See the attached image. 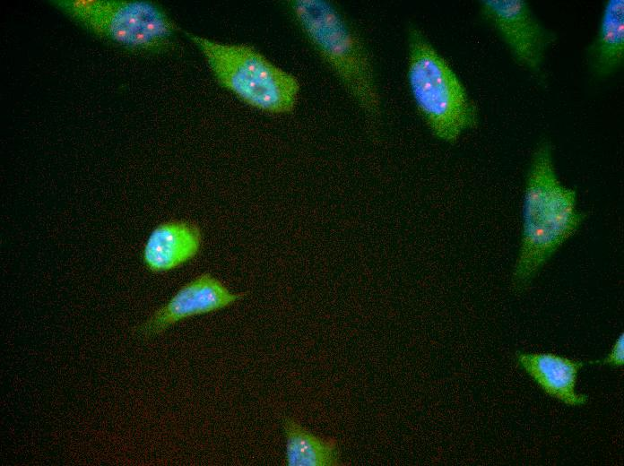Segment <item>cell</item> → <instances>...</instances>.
<instances>
[{
	"instance_id": "obj_1",
	"label": "cell",
	"mask_w": 624,
	"mask_h": 466,
	"mask_svg": "<svg viewBox=\"0 0 624 466\" xmlns=\"http://www.w3.org/2000/svg\"><path fill=\"white\" fill-rule=\"evenodd\" d=\"M576 191L559 179L553 162V146L541 140L527 172L523 228L512 274L514 289L521 293L540 270L581 228L586 213L577 208Z\"/></svg>"
},
{
	"instance_id": "obj_2",
	"label": "cell",
	"mask_w": 624,
	"mask_h": 466,
	"mask_svg": "<svg viewBox=\"0 0 624 466\" xmlns=\"http://www.w3.org/2000/svg\"><path fill=\"white\" fill-rule=\"evenodd\" d=\"M407 77L416 107L436 137L455 142L478 125V109L462 82L415 27L409 30Z\"/></svg>"
},
{
	"instance_id": "obj_3",
	"label": "cell",
	"mask_w": 624,
	"mask_h": 466,
	"mask_svg": "<svg viewBox=\"0 0 624 466\" xmlns=\"http://www.w3.org/2000/svg\"><path fill=\"white\" fill-rule=\"evenodd\" d=\"M290 5L299 26L364 114L379 118L381 100L373 66L359 36L325 1L297 0Z\"/></svg>"
},
{
	"instance_id": "obj_4",
	"label": "cell",
	"mask_w": 624,
	"mask_h": 466,
	"mask_svg": "<svg viewBox=\"0 0 624 466\" xmlns=\"http://www.w3.org/2000/svg\"><path fill=\"white\" fill-rule=\"evenodd\" d=\"M188 36L203 52L218 81L246 103L274 114L293 110L299 84L292 74L252 47Z\"/></svg>"
},
{
	"instance_id": "obj_5",
	"label": "cell",
	"mask_w": 624,
	"mask_h": 466,
	"mask_svg": "<svg viewBox=\"0 0 624 466\" xmlns=\"http://www.w3.org/2000/svg\"><path fill=\"white\" fill-rule=\"evenodd\" d=\"M54 4L99 37L135 51L165 47L176 27L156 4L146 1L59 0Z\"/></svg>"
},
{
	"instance_id": "obj_6",
	"label": "cell",
	"mask_w": 624,
	"mask_h": 466,
	"mask_svg": "<svg viewBox=\"0 0 624 466\" xmlns=\"http://www.w3.org/2000/svg\"><path fill=\"white\" fill-rule=\"evenodd\" d=\"M481 13L498 32L514 59L533 73H539L546 50L556 35L535 17L524 0H483Z\"/></svg>"
},
{
	"instance_id": "obj_7",
	"label": "cell",
	"mask_w": 624,
	"mask_h": 466,
	"mask_svg": "<svg viewBox=\"0 0 624 466\" xmlns=\"http://www.w3.org/2000/svg\"><path fill=\"white\" fill-rule=\"evenodd\" d=\"M241 296L230 291L212 275L202 274L184 285L157 311L150 321L149 329L159 332L182 319L221 309Z\"/></svg>"
},
{
	"instance_id": "obj_8",
	"label": "cell",
	"mask_w": 624,
	"mask_h": 466,
	"mask_svg": "<svg viewBox=\"0 0 624 466\" xmlns=\"http://www.w3.org/2000/svg\"><path fill=\"white\" fill-rule=\"evenodd\" d=\"M516 357L520 367L550 397L568 406L587 403L588 395L576 392L578 373L586 361L554 353L517 351Z\"/></svg>"
},
{
	"instance_id": "obj_9",
	"label": "cell",
	"mask_w": 624,
	"mask_h": 466,
	"mask_svg": "<svg viewBox=\"0 0 624 466\" xmlns=\"http://www.w3.org/2000/svg\"><path fill=\"white\" fill-rule=\"evenodd\" d=\"M201 232L193 223L171 220L159 225L149 236L143 260L153 272H165L192 259L201 246Z\"/></svg>"
},
{
	"instance_id": "obj_10",
	"label": "cell",
	"mask_w": 624,
	"mask_h": 466,
	"mask_svg": "<svg viewBox=\"0 0 624 466\" xmlns=\"http://www.w3.org/2000/svg\"><path fill=\"white\" fill-rule=\"evenodd\" d=\"M624 61V1L608 0L597 34L587 48L592 73L605 78L618 71Z\"/></svg>"
},
{
	"instance_id": "obj_11",
	"label": "cell",
	"mask_w": 624,
	"mask_h": 466,
	"mask_svg": "<svg viewBox=\"0 0 624 466\" xmlns=\"http://www.w3.org/2000/svg\"><path fill=\"white\" fill-rule=\"evenodd\" d=\"M286 437L289 465L326 466L337 462L336 448L332 441L315 436L295 422L287 424Z\"/></svg>"
},
{
	"instance_id": "obj_12",
	"label": "cell",
	"mask_w": 624,
	"mask_h": 466,
	"mask_svg": "<svg viewBox=\"0 0 624 466\" xmlns=\"http://www.w3.org/2000/svg\"><path fill=\"white\" fill-rule=\"evenodd\" d=\"M588 364L607 365L620 367L624 364V335L621 332L613 343L610 353L602 360L588 362Z\"/></svg>"
}]
</instances>
